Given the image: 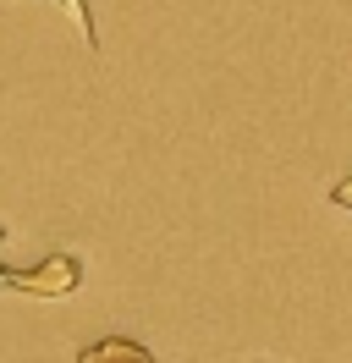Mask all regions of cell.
<instances>
[{
    "label": "cell",
    "mask_w": 352,
    "mask_h": 363,
    "mask_svg": "<svg viewBox=\"0 0 352 363\" xmlns=\"http://www.w3.org/2000/svg\"><path fill=\"white\" fill-rule=\"evenodd\" d=\"M77 275H83L77 259L55 253V259L33 264V270H0V286H17V292H28V297H66L77 286Z\"/></svg>",
    "instance_id": "6da1fadb"
},
{
    "label": "cell",
    "mask_w": 352,
    "mask_h": 363,
    "mask_svg": "<svg viewBox=\"0 0 352 363\" xmlns=\"http://www.w3.org/2000/svg\"><path fill=\"white\" fill-rule=\"evenodd\" d=\"M77 363H154L138 341H127V336H110V341H94V347H83V358Z\"/></svg>",
    "instance_id": "7a4b0ae2"
},
{
    "label": "cell",
    "mask_w": 352,
    "mask_h": 363,
    "mask_svg": "<svg viewBox=\"0 0 352 363\" xmlns=\"http://www.w3.org/2000/svg\"><path fill=\"white\" fill-rule=\"evenodd\" d=\"M330 199H336L341 209H352V177H347V182H336V193H330Z\"/></svg>",
    "instance_id": "3957f363"
},
{
    "label": "cell",
    "mask_w": 352,
    "mask_h": 363,
    "mask_svg": "<svg viewBox=\"0 0 352 363\" xmlns=\"http://www.w3.org/2000/svg\"><path fill=\"white\" fill-rule=\"evenodd\" d=\"M0 237H6V231H0Z\"/></svg>",
    "instance_id": "277c9868"
}]
</instances>
